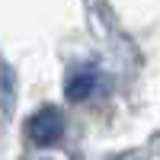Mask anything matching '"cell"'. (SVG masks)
I'll list each match as a JSON object with an SVG mask.
<instances>
[{"instance_id":"1","label":"cell","mask_w":160,"mask_h":160,"mask_svg":"<svg viewBox=\"0 0 160 160\" xmlns=\"http://www.w3.org/2000/svg\"><path fill=\"white\" fill-rule=\"evenodd\" d=\"M26 131H29V138L35 144H55L64 135V118H61V112L55 109V106H45V109H38L29 118Z\"/></svg>"},{"instance_id":"2","label":"cell","mask_w":160,"mask_h":160,"mask_svg":"<svg viewBox=\"0 0 160 160\" xmlns=\"http://www.w3.org/2000/svg\"><path fill=\"white\" fill-rule=\"evenodd\" d=\"M90 90H93V74H77L68 80V99H74V102L87 99Z\"/></svg>"}]
</instances>
